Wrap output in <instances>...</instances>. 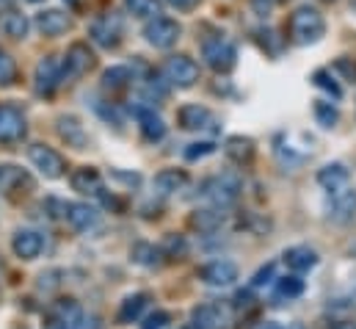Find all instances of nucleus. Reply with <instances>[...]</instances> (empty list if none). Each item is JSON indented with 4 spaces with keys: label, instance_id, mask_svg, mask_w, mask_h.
Masks as SVG:
<instances>
[{
    "label": "nucleus",
    "instance_id": "nucleus-35",
    "mask_svg": "<svg viewBox=\"0 0 356 329\" xmlns=\"http://www.w3.org/2000/svg\"><path fill=\"white\" fill-rule=\"evenodd\" d=\"M14 81H17V64L6 50H0V86H11Z\"/></svg>",
    "mask_w": 356,
    "mask_h": 329
},
{
    "label": "nucleus",
    "instance_id": "nucleus-44",
    "mask_svg": "<svg viewBox=\"0 0 356 329\" xmlns=\"http://www.w3.org/2000/svg\"><path fill=\"white\" fill-rule=\"evenodd\" d=\"M166 3H169V6H175L177 11H191V8H193L199 0H166Z\"/></svg>",
    "mask_w": 356,
    "mask_h": 329
},
{
    "label": "nucleus",
    "instance_id": "nucleus-25",
    "mask_svg": "<svg viewBox=\"0 0 356 329\" xmlns=\"http://www.w3.org/2000/svg\"><path fill=\"white\" fill-rule=\"evenodd\" d=\"M0 31H3L8 39H25L28 31H31V22H28V17H25L22 11L8 8V11L0 14Z\"/></svg>",
    "mask_w": 356,
    "mask_h": 329
},
{
    "label": "nucleus",
    "instance_id": "nucleus-46",
    "mask_svg": "<svg viewBox=\"0 0 356 329\" xmlns=\"http://www.w3.org/2000/svg\"><path fill=\"white\" fill-rule=\"evenodd\" d=\"M329 329H356V321H337L334 327H329Z\"/></svg>",
    "mask_w": 356,
    "mask_h": 329
},
{
    "label": "nucleus",
    "instance_id": "nucleus-7",
    "mask_svg": "<svg viewBox=\"0 0 356 329\" xmlns=\"http://www.w3.org/2000/svg\"><path fill=\"white\" fill-rule=\"evenodd\" d=\"M94 67V53L89 50V45L75 42L70 45L67 56H64V67H61V83H75L78 78H83Z\"/></svg>",
    "mask_w": 356,
    "mask_h": 329
},
{
    "label": "nucleus",
    "instance_id": "nucleus-8",
    "mask_svg": "<svg viewBox=\"0 0 356 329\" xmlns=\"http://www.w3.org/2000/svg\"><path fill=\"white\" fill-rule=\"evenodd\" d=\"M61 67H64V59H58V56H44L36 64L33 89H36L39 97H50L58 89V83H61Z\"/></svg>",
    "mask_w": 356,
    "mask_h": 329
},
{
    "label": "nucleus",
    "instance_id": "nucleus-19",
    "mask_svg": "<svg viewBox=\"0 0 356 329\" xmlns=\"http://www.w3.org/2000/svg\"><path fill=\"white\" fill-rule=\"evenodd\" d=\"M36 28H39L44 36H61V33H67V31L72 28V20H70V14L61 11V8H47V11H42V14H36Z\"/></svg>",
    "mask_w": 356,
    "mask_h": 329
},
{
    "label": "nucleus",
    "instance_id": "nucleus-16",
    "mask_svg": "<svg viewBox=\"0 0 356 329\" xmlns=\"http://www.w3.org/2000/svg\"><path fill=\"white\" fill-rule=\"evenodd\" d=\"M11 249L19 260H36L44 252V236L39 230H17L11 238Z\"/></svg>",
    "mask_w": 356,
    "mask_h": 329
},
{
    "label": "nucleus",
    "instance_id": "nucleus-43",
    "mask_svg": "<svg viewBox=\"0 0 356 329\" xmlns=\"http://www.w3.org/2000/svg\"><path fill=\"white\" fill-rule=\"evenodd\" d=\"M337 70H340V72H346L348 78H354L356 81V64H351L348 59H340V61H337Z\"/></svg>",
    "mask_w": 356,
    "mask_h": 329
},
{
    "label": "nucleus",
    "instance_id": "nucleus-13",
    "mask_svg": "<svg viewBox=\"0 0 356 329\" xmlns=\"http://www.w3.org/2000/svg\"><path fill=\"white\" fill-rule=\"evenodd\" d=\"M196 277L204 282V285H213V288H227L238 280V266L232 260H213L207 266H202L196 271Z\"/></svg>",
    "mask_w": 356,
    "mask_h": 329
},
{
    "label": "nucleus",
    "instance_id": "nucleus-4",
    "mask_svg": "<svg viewBox=\"0 0 356 329\" xmlns=\"http://www.w3.org/2000/svg\"><path fill=\"white\" fill-rule=\"evenodd\" d=\"M202 59H204V64L210 67V70H216V72H229L232 67H235V61H238V47L227 39V36H207V39H202Z\"/></svg>",
    "mask_w": 356,
    "mask_h": 329
},
{
    "label": "nucleus",
    "instance_id": "nucleus-28",
    "mask_svg": "<svg viewBox=\"0 0 356 329\" xmlns=\"http://www.w3.org/2000/svg\"><path fill=\"white\" fill-rule=\"evenodd\" d=\"M22 185L31 188V177L25 174V169H19L14 164H0V191L3 194H11V191H17Z\"/></svg>",
    "mask_w": 356,
    "mask_h": 329
},
{
    "label": "nucleus",
    "instance_id": "nucleus-10",
    "mask_svg": "<svg viewBox=\"0 0 356 329\" xmlns=\"http://www.w3.org/2000/svg\"><path fill=\"white\" fill-rule=\"evenodd\" d=\"M28 158H31V164L36 166L47 180H58L67 171V161L53 147H47V144H31L28 147Z\"/></svg>",
    "mask_w": 356,
    "mask_h": 329
},
{
    "label": "nucleus",
    "instance_id": "nucleus-36",
    "mask_svg": "<svg viewBox=\"0 0 356 329\" xmlns=\"http://www.w3.org/2000/svg\"><path fill=\"white\" fill-rule=\"evenodd\" d=\"M163 257H185V252H188V244H185V238L182 236H166V241H163Z\"/></svg>",
    "mask_w": 356,
    "mask_h": 329
},
{
    "label": "nucleus",
    "instance_id": "nucleus-38",
    "mask_svg": "<svg viewBox=\"0 0 356 329\" xmlns=\"http://www.w3.org/2000/svg\"><path fill=\"white\" fill-rule=\"evenodd\" d=\"M213 153H216V144H213V141H196V144H188L185 158H188V161H199V158H207V155H213Z\"/></svg>",
    "mask_w": 356,
    "mask_h": 329
},
{
    "label": "nucleus",
    "instance_id": "nucleus-1",
    "mask_svg": "<svg viewBox=\"0 0 356 329\" xmlns=\"http://www.w3.org/2000/svg\"><path fill=\"white\" fill-rule=\"evenodd\" d=\"M326 33V20L318 8L312 6H298L290 20H287V39L298 47H307V45H315L321 42Z\"/></svg>",
    "mask_w": 356,
    "mask_h": 329
},
{
    "label": "nucleus",
    "instance_id": "nucleus-30",
    "mask_svg": "<svg viewBox=\"0 0 356 329\" xmlns=\"http://www.w3.org/2000/svg\"><path fill=\"white\" fill-rule=\"evenodd\" d=\"M133 83V70L130 67H111L102 72V89L108 91H119V89H127Z\"/></svg>",
    "mask_w": 356,
    "mask_h": 329
},
{
    "label": "nucleus",
    "instance_id": "nucleus-27",
    "mask_svg": "<svg viewBox=\"0 0 356 329\" xmlns=\"http://www.w3.org/2000/svg\"><path fill=\"white\" fill-rule=\"evenodd\" d=\"M185 183H188V174H185L182 169H161V171L155 174V180H152L155 191H158V194H163V197L179 191Z\"/></svg>",
    "mask_w": 356,
    "mask_h": 329
},
{
    "label": "nucleus",
    "instance_id": "nucleus-40",
    "mask_svg": "<svg viewBox=\"0 0 356 329\" xmlns=\"http://www.w3.org/2000/svg\"><path fill=\"white\" fill-rule=\"evenodd\" d=\"M72 329H102V321H99L97 316H86V313H81V319L72 324Z\"/></svg>",
    "mask_w": 356,
    "mask_h": 329
},
{
    "label": "nucleus",
    "instance_id": "nucleus-14",
    "mask_svg": "<svg viewBox=\"0 0 356 329\" xmlns=\"http://www.w3.org/2000/svg\"><path fill=\"white\" fill-rule=\"evenodd\" d=\"M229 313L221 305H199L191 313V329H227Z\"/></svg>",
    "mask_w": 356,
    "mask_h": 329
},
{
    "label": "nucleus",
    "instance_id": "nucleus-9",
    "mask_svg": "<svg viewBox=\"0 0 356 329\" xmlns=\"http://www.w3.org/2000/svg\"><path fill=\"white\" fill-rule=\"evenodd\" d=\"M326 216L334 224H348L356 216V188L343 185V188L332 191V197L326 202Z\"/></svg>",
    "mask_w": 356,
    "mask_h": 329
},
{
    "label": "nucleus",
    "instance_id": "nucleus-21",
    "mask_svg": "<svg viewBox=\"0 0 356 329\" xmlns=\"http://www.w3.org/2000/svg\"><path fill=\"white\" fill-rule=\"evenodd\" d=\"M81 305L75 299H61L50 307V321H53V329H72V324L81 319Z\"/></svg>",
    "mask_w": 356,
    "mask_h": 329
},
{
    "label": "nucleus",
    "instance_id": "nucleus-23",
    "mask_svg": "<svg viewBox=\"0 0 356 329\" xmlns=\"http://www.w3.org/2000/svg\"><path fill=\"white\" fill-rule=\"evenodd\" d=\"M224 208H199V211H193V216H191V227L193 230H199V233H216V230H221V224H224Z\"/></svg>",
    "mask_w": 356,
    "mask_h": 329
},
{
    "label": "nucleus",
    "instance_id": "nucleus-33",
    "mask_svg": "<svg viewBox=\"0 0 356 329\" xmlns=\"http://www.w3.org/2000/svg\"><path fill=\"white\" fill-rule=\"evenodd\" d=\"M315 119H318L321 128H334V125L340 122V114H337V108H334L332 102L318 100V102H315Z\"/></svg>",
    "mask_w": 356,
    "mask_h": 329
},
{
    "label": "nucleus",
    "instance_id": "nucleus-48",
    "mask_svg": "<svg viewBox=\"0 0 356 329\" xmlns=\"http://www.w3.org/2000/svg\"><path fill=\"white\" fill-rule=\"evenodd\" d=\"M31 3H39V0H31Z\"/></svg>",
    "mask_w": 356,
    "mask_h": 329
},
{
    "label": "nucleus",
    "instance_id": "nucleus-3",
    "mask_svg": "<svg viewBox=\"0 0 356 329\" xmlns=\"http://www.w3.org/2000/svg\"><path fill=\"white\" fill-rule=\"evenodd\" d=\"M89 36L91 42L102 50H113L119 47L122 36H124V17L119 11H105L99 14L94 22L89 25Z\"/></svg>",
    "mask_w": 356,
    "mask_h": 329
},
{
    "label": "nucleus",
    "instance_id": "nucleus-41",
    "mask_svg": "<svg viewBox=\"0 0 356 329\" xmlns=\"http://www.w3.org/2000/svg\"><path fill=\"white\" fill-rule=\"evenodd\" d=\"M270 277H273V263H268L266 268H260V271L254 274L252 285H254V288H263V285H268V282H270Z\"/></svg>",
    "mask_w": 356,
    "mask_h": 329
},
{
    "label": "nucleus",
    "instance_id": "nucleus-29",
    "mask_svg": "<svg viewBox=\"0 0 356 329\" xmlns=\"http://www.w3.org/2000/svg\"><path fill=\"white\" fill-rule=\"evenodd\" d=\"M149 305V293H133V296H127L124 302H122V307H119V324H130V321H136L141 313H144V307Z\"/></svg>",
    "mask_w": 356,
    "mask_h": 329
},
{
    "label": "nucleus",
    "instance_id": "nucleus-6",
    "mask_svg": "<svg viewBox=\"0 0 356 329\" xmlns=\"http://www.w3.org/2000/svg\"><path fill=\"white\" fill-rule=\"evenodd\" d=\"M179 33H182V28H179L177 20H169V17H161V14L152 17V20L144 25V39H147L152 47H158V50L175 47Z\"/></svg>",
    "mask_w": 356,
    "mask_h": 329
},
{
    "label": "nucleus",
    "instance_id": "nucleus-2",
    "mask_svg": "<svg viewBox=\"0 0 356 329\" xmlns=\"http://www.w3.org/2000/svg\"><path fill=\"white\" fill-rule=\"evenodd\" d=\"M243 191V177L238 171H218L210 180L202 183V194L216 205V208H229L238 202Z\"/></svg>",
    "mask_w": 356,
    "mask_h": 329
},
{
    "label": "nucleus",
    "instance_id": "nucleus-39",
    "mask_svg": "<svg viewBox=\"0 0 356 329\" xmlns=\"http://www.w3.org/2000/svg\"><path fill=\"white\" fill-rule=\"evenodd\" d=\"M169 321H172V316H169L166 310H155V313H152V316L144 321V327H141V329H163Z\"/></svg>",
    "mask_w": 356,
    "mask_h": 329
},
{
    "label": "nucleus",
    "instance_id": "nucleus-32",
    "mask_svg": "<svg viewBox=\"0 0 356 329\" xmlns=\"http://www.w3.org/2000/svg\"><path fill=\"white\" fill-rule=\"evenodd\" d=\"M124 8L138 20H152L161 14V0H124Z\"/></svg>",
    "mask_w": 356,
    "mask_h": 329
},
{
    "label": "nucleus",
    "instance_id": "nucleus-20",
    "mask_svg": "<svg viewBox=\"0 0 356 329\" xmlns=\"http://www.w3.org/2000/svg\"><path fill=\"white\" fill-rule=\"evenodd\" d=\"M136 116H138V128H141L144 141L155 144V141H161V139L166 136V122L155 114V108L141 105V108H136Z\"/></svg>",
    "mask_w": 356,
    "mask_h": 329
},
{
    "label": "nucleus",
    "instance_id": "nucleus-50",
    "mask_svg": "<svg viewBox=\"0 0 356 329\" xmlns=\"http://www.w3.org/2000/svg\"><path fill=\"white\" fill-rule=\"evenodd\" d=\"M326 3H332V0H326Z\"/></svg>",
    "mask_w": 356,
    "mask_h": 329
},
{
    "label": "nucleus",
    "instance_id": "nucleus-11",
    "mask_svg": "<svg viewBox=\"0 0 356 329\" xmlns=\"http://www.w3.org/2000/svg\"><path fill=\"white\" fill-rule=\"evenodd\" d=\"M28 133L25 116L14 105H0V144H19Z\"/></svg>",
    "mask_w": 356,
    "mask_h": 329
},
{
    "label": "nucleus",
    "instance_id": "nucleus-17",
    "mask_svg": "<svg viewBox=\"0 0 356 329\" xmlns=\"http://www.w3.org/2000/svg\"><path fill=\"white\" fill-rule=\"evenodd\" d=\"M56 128H58V136L67 141V147H75V150H86L89 147V136H86V130H83L78 116H70V114L58 116Z\"/></svg>",
    "mask_w": 356,
    "mask_h": 329
},
{
    "label": "nucleus",
    "instance_id": "nucleus-51",
    "mask_svg": "<svg viewBox=\"0 0 356 329\" xmlns=\"http://www.w3.org/2000/svg\"><path fill=\"white\" fill-rule=\"evenodd\" d=\"M0 293H3V291H0Z\"/></svg>",
    "mask_w": 356,
    "mask_h": 329
},
{
    "label": "nucleus",
    "instance_id": "nucleus-15",
    "mask_svg": "<svg viewBox=\"0 0 356 329\" xmlns=\"http://www.w3.org/2000/svg\"><path fill=\"white\" fill-rule=\"evenodd\" d=\"M64 219L70 222V227L75 233H89L91 227H97L99 213H97V208H91L89 202H67L64 205Z\"/></svg>",
    "mask_w": 356,
    "mask_h": 329
},
{
    "label": "nucleus",
    "instance_id": "nucleus-5",
    "mask_svg": "<svg viewBox=\"0 0 356 329\" xmlns=\"http://www.w3.org/2000/svg\"><path fill=\"white\" fill-rule=\"evenodd\" d=\"M161 75H163V81H169L172 86H177V89H191L193 83L199 81V64L191 56L177 53V56H169L163 61Z\"/></svg>",
    "mask_w": 356,
    "mask_h": 329
},
{
    "label": "nucleus",
    "instance_id": "nucleus-37",
    "mask_svg": "<svg viewBox=\"0 0 356 329\" xmlns=\"http://www.w3.org/2000/svg\"><path fill=\"white\" fill-rule=\"evenodd\" d=\"M312 83H315L318 89H323L326 94H332L334 100H340V97H343V89L332 81V75H329V72H323V70H318V72L312 75Z\"/></svg>",
    "mask_w": 356,
    "mask_h": 329
},
{
    "label": "nucleus",
    "instance_id": "nucleus-47",
    "mask_svg": "<svg viewBox=\"0 0 356 329\" xmlns=\"http://www.w3.org/2000/svg\"><path fill=\"white\" fill-rule=\"evenodd\" d=\"M351 252H354V254H356V244H354V249H351Z\"/></svg>",
    "mask_w": 356,
    "mask_h": 329
},
{
    "label": "nucleus",
    "instance_id": "nucleus-45",
    "mask_svg": "<svg viewBox=\"0 0 356 329\" xmlns=\"http://www.w3.org/2000/svg\"><path fill=\"white\" fill-rule=\"evenodd\" d=\"M249 329H282V324H276V321H257V324H252Z\"/></svg>",
    "mask_w": 356,
    "mask_h": 329
},
{
    "label": "nucleus",
    "instance_id": "nucleus-26",
    "mask_svg": "<svg viewBox=\"0 0 356 329\" xmlns=\"http://www.w3.org/2000/svg\"><path fill=\"white\" fill-rule=\"evenodd\" d=\"M351 180V171L346 164H326L321 171H318V183L326 188V191H337L343 185H348Z\"/></svg>",
    "mask_w": 356,
    "mask_h": 329
},
{
    "label": "nucleus",
    "instance_id": "nucleus-31",
    "mask_svg": "<svg viewBox=\"0 0 356 329\" xmlns=\"http://www.w3.org/2000/svg\"><path fill=\"white\" fill-rule=\"evenodd\" d=\"M133 263H138V266H147V268H155V266H161V257H163V252L161 247H152V244H136L133 247Z\"/></svg>",
    "mask_w": 356,
    "mask_h": 329
},
{
    "label": "nucleus",
    "instance_id": "nucleus-24",
    "mask_svg": "<svg viewBox=\"0 0 356 329\" xmlns=\"http://www.w3.org/2000/svg\"><path fill=\"white\" fill-rule=\"evenodd\" d=\"M224 153H227L229 161L246 166V164H252V158H254V141H252L249 136H229V139L224 141Z\"/></svg>",
    "mask_w": 356,
    "mask_h": 329
},
{
    "label": "nucleus",
    "instance_id": "nucleus-42",
    "mask_svg": "<svg viewBox=\"0 0 356 329\" xmlns=\"http://www.w3.org/2000/svg\"><path fill=\"white\" fill-rule=\"evenodd\" d=\"M252 6H254V11H257L260 17H268L270 8H273V0H252Z\"/></svg>",
    "mask_w": 356,
    "mask_h": 329
},
{
    "label": "nucleus",
    "instance_id": "nucleus-34",
    "mask_svg": "<svg viewBox=\"0 0 356 329\" xmlns=\"http://www.w3.org/2000/svg\"><path fill=\"white\" fill-rule=\"evenodd\" d=\"M301 293H304V280H301L298 274L284 277V280L279 282V296H282V299H296V296H301Z\"/></svg>",
    "mask_w": 356,
    "mask_h": 329
},
{
    "label": "nucleus",
    "instance_id": "nucleus-12",
    "mask_svg": "<svg viewBox=\"0 0 356 329\" xmlns=\"http://www.w3.org/2000/svg\"><path fill=\"white\" fill-rule=\"evenodd\" d=\"M179 128L185 130H218V119L210 108L199 105V102H191V105H182L177 111Z\"/></svg>",
    "mask_w": 356,
    "mask_h": 329
},
{
    "label": "nucleus",
    "instance_id": "nucleus-18",
    "mask_svg": "<svg viewBox=\"0 0 356 329\" xmlns=\"http://www.w3.org/2000/svg\"><path fill=\"white\" fill-rule=\"evenodd\" d=\"M70 183H72V188H75L78 194H83V197H102V174H99L94 166H81V169H75L72 177H70Z\"/></svg>",
    "mask_w": 356,
    "mask_h": 329
},
{
    "label": "nucleus",
    "instance_id": "nucleus-49",
    "mask_svg": "<svg viewBox=\"0 0 356 329\" xmlns=\"http://www.w3.org/2000/svg\"><path fill=\"white\" fill-rule=\"evenodd\" d=\"M70 3H75V0H70Z\"/></svg>",
    "mask_w": 356,
    "mask_h": 329
},
{
    "label": "nucleus",
    "instance_id": "nucleus-22",
    "mask_svg": "<svg viewBox=\"0 0 356 329\" xmlns=\"http://www.w3.org/2000/svg\"><path fill=\"white\" fill-rule=\"evenodd\" d=\"M284 263H287L290 271L304 274V271L318 266V252L312 247H307V244H298V247H290L284 252Z\"/></svg>",
    "mask_w": 356,
    "mask_h": 329
}]
</instances>
